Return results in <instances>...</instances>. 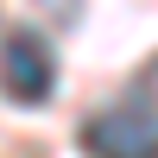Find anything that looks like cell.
I'll list each match as a JSON object with an SVG mask.
<instances>
[{"instance_id":"cell-1","label":"cell","mask_w":158,"mask_h":158,"mask_svg":"<svg viewBox=\"0 0 158 158\" xmlns=\"http://www.w3.org/2000/svg\"><path fill=\"white\" fill-rule=\"evenodd\" d=\"M89 158H158V108L152 101H114L82 127Z\"/></svg>"},{"instance_id":"cell-2","label":"cell","mask_w":158,"mask_h":158,"mask_svg":"<svg viewBox=\"0 0 158 158\" xmlns=\"http://www.w3.org/2000/svg\"><path fill=\"white\" fill-rule=\"evenodd\" d=\"M51 82H57V70H51L44 38L25 32V25H13L6 32V95L19 101V108H32V101L51 95Z\"/></svg>"}]
</instances>
